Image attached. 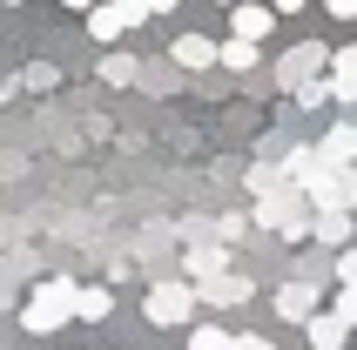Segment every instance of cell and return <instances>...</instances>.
Wrapping results in <instances>:
<instances>
[{"instance_id":"obj_1","label":"cell","mask_w":357,"mask_h":350,"mask_svg":"<svg viewBox=\"0 0 357 350\" xmlns=\"http://www.w3.org/2000/svg\"><path fill=\"white\" fill-rule=\"evenodd\" d=\"M68 317H81V283L75 276H47V283H34V296L20 303V324H27L34 337L61 330Z\"/></svg>"},{"instance_id":"obj_2","label":"cell","mask_w":357,"mask_h":350,"mask_svg":"<svg viewBox=\"0 0 357 350\" xmlns=\"http://www.w3.org/2000/svg\"><path fill=\"white\" fill-rule=\"evenodd\" d=\"M196 283H182V276H169V283H155V290L142 296V310H149V324H162V330H182L189 317H196Z\"/></svg>"},{"instance_id":"obj_3","label":"cell","mask_w":357,"mask_h":350,"mask_svg":"<svg viewBox=\"0 0 357 350\" xmlns=\"http://www.w3.org/2000/svg\"><path fill=\"white\" fill-rule=\"evenodd\" d=\"M303 189L317 209H357V169H344V162H317V175Z\"/></svg>"},{"instance_id":"obj_4","label":"cell","mask_w":357,"mask_h":350,"mask_svg":"<svg viewBox=\"0 0 357 350\" xmlns=\"http://www.w3.org/2000/svg\"><path fill=\"white\" fill-rule=\"evenodd\" d=\"M142 0H95V7H88V34L95 40H121L128 34V27H142Z\"/></svg>"},{"instance_id":"obj_5","label":"cell","mask_w":357,"mask_h":350,"mask_svg":"<svg viewBox=\"0 0 357 350\" xmlns=\"http://www.w3.org/2000/svg\"><path fill=\"white\" fill-rule=\"evenodd\" d=\"M196 296H202V303H216V310H229V303H250V276H229V270H222V276H202Z\"/></svg>"},{"instance_id":"obj_6","label":"cell","mask_w":357,"mask_h":350,"mask_svg":"<svg viewBox=\"0 0 357 350\" xmlns=\"http://www.w3.org/2000/svg\"><path fill=\"white\" fill-rule=\"evenodd\" d=\"M229 27H236V40H263L270 27H277V7H257V0H236V7H229Z\"/></svg>"},{"instance_id":"obj_7","label":"cell","mask_w":357,"mask_h":350,"mask_svg":"<svg viewBox=\"0 0 357 350\" xmlns=\"http://www.w3.org/2000/svg\"><path fill=\"white\" fill-rule=\"evenodd\" d=\"M277 317L283 324H310V317H317V290H310V283H283L277 290Z\"/></svg>"},{"instance_id":"obj_8","label":"cell","mask_w":357,"mask_h":350,"mask_svg":"<svg viewBox=\"0 0 357 350\" xmlns=\"http://www.w3.org/2000/svg\"><path fill=\"white\" fill-rule=\"evenodd\" d=\"M303 330H310V350H344V344H351V324H344L337 310H317Z\"/></svg>"},{"instance_id":"obj_9","label":"cell","mask_w":357,"mask_h":350,"mask_svg":"<svg viewBox=\"0 0 357 350\" xmlns=\"http://www.w3.org/2000/svg\"><path fill=\"white\" fill-rule=\"evenodd\" d=\"M310 68H331V54H324V47H290L283 68H277V81H283V88H297V81H310Z\"/></svg>"},{"instance_id":"obj_10","label":"cell","mask_w":357,"mask_h":350,"mask_svg":"<svg viewBox=\"0 0 357 350\" xmlns=\"http://www.w3.org/2000/svg\"><path fill=\"white\" fill-rule=\"evenodd\" d=\"M331 95H337V101H357V40L331 54Z\"/></svg>"},{"instance_id":"obj_11","label":"cell","mask_w":357,"mask_h":350,"mask_svg":"<svg viewBox=\"0 0 357 350\" xmlns=\"http://www.w3.org/2000/svg\"><path fill=\"white\" fill-rule=\"evenodd\" d=\"M169 54H176V68H189V75H196V68H216V61H222V47H209L202 34H182Z\"/></svg>"},{"instance_id":"obj_12","label":"cell","mask_w":357,"mask_h":350,"mask_svg":"<svg viewBox=\"0 0 357 350\" xmlns=\"http://www.w3.org/2000/svg\"><path fill=\"white\" fill-rule=\"evenodd\" d=\"M317 155H324V162H344V169H351V162H357V121H344V128H331Z\"/></svg>"},{"instance_id":"obj_13","label":"cell","mask_w":357,"mask_h":350,"mask_svg":"<svg viewBox=\"0 0 357 350\" xmlns=\"http://www.w3.org/2000/svg\"><path fill=\"white\" fill-rule=\"evenodd\" d=\"M222 270H229L222 243H196V250H189V276H196V283H202V276H222Z\"/></svg>"},{"instance_id":"obj_14","label":"cell","mask_w":357,"mask_h":350,"mask_svg":"<svg viewBox=\"0 0 357 350\" xmlns=\"http://www.w3.org/2000/svg\"><path fill=\"white\" fill-rule=\"evenodd\" d=\"M310 229H317L324 243H337V250H344V243H351V209H317V222H310Z\"/></svg>"},{"instance_id":"obj_15","label":"cell","mask_w":357,"mask_h":350,"mask_svg":"<svg viewBox=\"0 0 357 350\" xmlns=\"http://www.w3.org/2000/svg\"><path fill=\"white\" fill-rule=\"evenodd\" d=\"M189 350H236V337L222 330V324H196L189 330Z\"/></svg>"},{"instance_id":"obj_16","label":"cell","mask_w":357,"mask_h":350,"mask_svg":"<svg viewBox=\"0 0 357 350\" xmlns=\"http://www.w3.org/2000/svg\"><path fill=\"white\" fill-rule=\"evenodd\" d=\"M135 75H142V68H135L128 54H108V61H101V81H108V88H128Z\"/></svg>"},{"instance_id":"obj_17","label":"cell","mask_w":357,"mask_h":350,"mask_svg":"<svg viewBox=\"0 0 357 350\" xmlns=\"http://www.w3.org/2000/svg\"><path fill=\"white\" fill-rule=\"evenodd\" d=\"M115 310V290H81V324H101Z\"/></svg>"},{"instance_id":"obj_18","label":"cell","mask_w":357,"mask_h":350,"mask_svg":"<svg viewBox=\"0 0 357 350\" xmlns=\"http://www.w3.org/2000/svg\"><path fill=\"white\" fill-rule=\"evenodd\" d=\"M222 68L250 75V68H257V40H229V47H222Z\"/></svg>"},{"instance_id":"obj_19","label":"cell","mask_w":357,"mask_h":350,"mask_svg":"<svg viewBox=\"0 0 357 350\" xmlns=\"http://www.w3.org/2000/svg\"><path fill=\"white\" fill-rule=\"evenodd\" d=\"M290 95H297L303 108H317V101H337V95H331V81H297V88H290Z\"/></svg>"},{"instance_id":"obj_20","label":"cell","mask_w":357,"mask_h":350,"mask_svg":"<svg viewBox=\"0 0 357 350\" xmlns=\"http://www.w3.org/2000/svg\"><path fill=\"white\" fill-rule=\"evenodd\" d=\"M337 317L357 330V283H344V290H337Z\"/></svg>"},{"instance_id":"obj_21","label":"cell","mask_w":357,"mask_h":350,"mask_svg":"<svg viewBox=\"0 0 357 350\" xmlns=\"http://www.w3.org/2000/svg\"><path fill=\"white\" fill-rule=\"evenodd\" d=\"M337 283H357V250H351V243L337 250Z\"/></svg>"},{"instance_id":"obj_22","label":"cell","mask_w":357,"mask_h":350,"mask_svg":"<svg viewBox=\"0 0 357 350\" xmlns=\"http://www.w3.org/2000/svg\"><path fill=\"white\" fill-rule=\"evenodd\" d=\"M236 350H277V344H270V337H257V330H243V337H236Z\"/></svg>"},{"instance_id":"obj_23","label":"cell","mask_w":357,"mask_h":350,"mask_svg":"<svg viewBox=\"0 0 357 350\" xmlns=\"http://www.w3.org/2000/svg\"><path fill=\"white\" fill-rule=\"evenodd\" d=\"M324 7H331L337 20H357V0H324Z\"/></svg>"},{"instance_id":"obj_24","label":"cell","mask_w":357,"mask_h":350,"mask_svg":"<svg viewBox=\"0 0 357 350\" xmlns=\"http://www.w3.org/2000/svg\"><path fill=\"white\" fill-rule=\"evenodd\" d=\"M270 7H277V14H303V7H310V0H270Z\"/></svg>"},{"instance_id":"obj_25","label":"cell","mask_w":357,"mask_h":350,"mask_svg":"<svg viewBox=\"0 0 357 350\" xmlns=\"http://www.w3.org/2000/svg\"><path fill=\"white\" fill-rule=\"evenodd\" d=\"M169 7H176V0H142V14H169Z\"/></svg>"},{"instance_id":"obj_26","label":"cell","mask_w":357,"mask_h":350,"mask_svg":"<svg viewBox=\"0 0 357 350\" xmlns=\"http://www.w3.org/2000/svg\"><path fill=\"white\" fill-rule=\"evenodd\" d=\"M61 7H75V14H88V7H95V0H61Z\"/></svg>"},{"instance_id":"obj_27","label":"cell","mask_w":357,"mask_h":350,"mask_svg":"<svg viewBox=\"0 0 357 350\" xmlns=\"http://www.w3.org/2000/svg\"><path fill=\"white\" fill-rule=\"evenodd\" d=\"M222 7H236V0H222Z\"/></svg>"},{"instance_id":"obj_28","label":"cell","mask_w":357,"mask_h":350,"mask_svg":"<svg viewBox=\"0 0 357 350\" xmlns=\"http://www.w3.org/2000/svg\"><path fill=\"white\" fill-rule=\"evenodd\" d=\"M7 7H20V0H7Z\"/></svg>"}]
</instances>
